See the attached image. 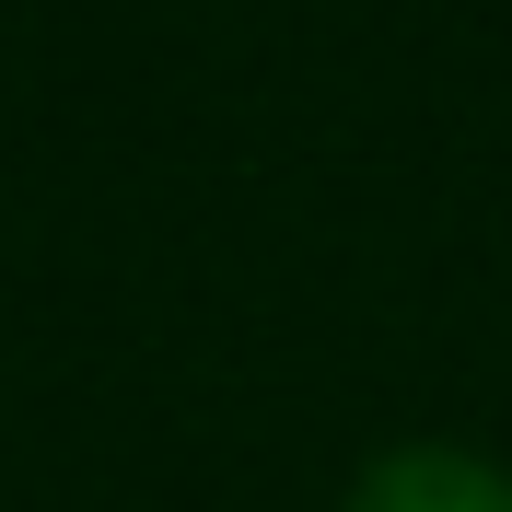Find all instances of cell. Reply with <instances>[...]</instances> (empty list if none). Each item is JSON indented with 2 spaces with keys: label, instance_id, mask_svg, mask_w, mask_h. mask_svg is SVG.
Segmentation results:
<instances>
[{
  "label": "cell",
  "instance_id": "1",
  "mask_svg": "<svg viewBox=\"0 0 512 512\" xmlns=\"http://www.w3.org/2000/svg\"><path fill=\"white\" fill-rule=\"evenodd\" d=\"M350 512H512V478L454 443H396L384 466H361Z\"/></svg>",
  "mask_w": 512,
  "mask_h": 512
}]
</instances>
